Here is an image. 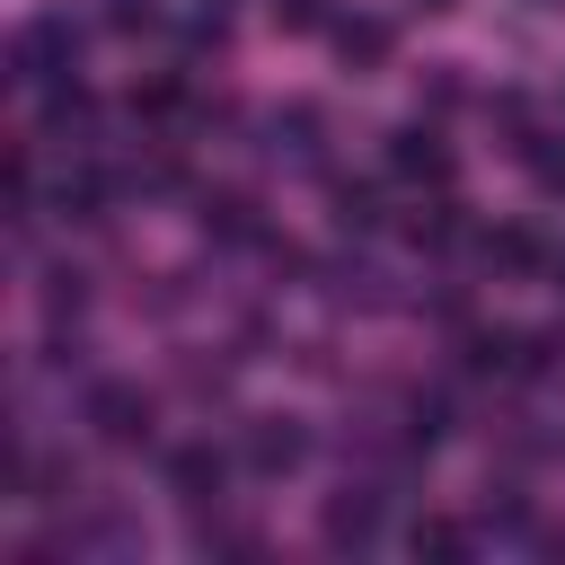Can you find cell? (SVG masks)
<instances>
[{
    "mask_svg": "<svg viewBox=\"0 0 565 565\" xmlns=\"http://www.w3.org/2000/svg\"><path fill=\"white\" fill-rule=\"evenodd\" d=\"M79 415H88V433H97L106 450H141V441H150V397H141L132 380H97V388L79 397Z\"/></svg>",
    "mask_w": 565,
    "mask_h": 565,
    "instance_id": "cell-1",
    "label": "cell"
},
{
    "mask_svg": "<svg viewBox=\"0 0 565 565\" xmlns=\"http://www.w3.org/2000/svg\"><path fill=\"white\" fill-rule=\"evenodd\" d=\"M300 459H309L300 415H247V424H238V468H247V477H291Z\"/></svg>",
    "mask_w": 565,
    "mask_h": 565,
    "instance_id": "cell-2",
    "label": "cell"
},
{
    "mask_svg": "<svg viewBox=\"0 0 565 565\" xmlns=\"http://www.w3.org/2000/svg\"><path fill=\"white\" fill-rule=\"evenodd\" d=\"M388 177H406V185H450L459 159H450V141H441L433 124H397V132H388Z\"/></svg>",
    "mask_w": 565,
    "mask_h": 565,
    "instance_id": "cell-3",
    "label": "cell"
},
{
    "mask_svg": "<svg viewBox=\"0 0 565 565\" xmlns=\"http://www.w3.org/2000/svg\"><path fill=\"white\" fill-rule=\"evenodd\" d=\"M221 486H230V459H221L212 441H177V450H168V494H177V503H212Z\"/></svg>",
    "mask_w": 565,
    "mask_h": 565,
    "instance_id": "cell-4",
    "label": "cell"
},
{
    "mask_svg": "<svg viewBox=\"0 0 565 565\" xmlns=\"http://www.w3.org/2000/svg\"><path fill=\"white\" fill-rule=\"evenodd\" d=\"M318 539H327V547H371V539H380V494H371V486H344V494H327V512H318Z\"/></svg>",
    "mask_w": 565,
    "mask_h": 565,
    "instance_id": "cell-5",
    "label": "cell"
},
{
    "mask_svg": "<svg viewBox=\"0 0 565 565\" xmlns=\"http://www.w3.org/2000/svg\"><path fill=\"white\" fill-rule=\"evenodd\" d=\"M327 35H335V53H344V71H380V62L397 53V26H388V18H335Z\"/></svg>",
    "mask_w": 565,
    "mask_h": 565,
    "instance_id": "cell-6",
    "label": "cell"
},
{
    "mask_svg": "<svg viewBox=\"0 0 565 565\" xmlns=\"http://www.w3.org/2000/svg\"><path fill=\"white\" fill-rule=\"evenodd\" d=\"M203 230H212L221 247H265V212H256V194H203Z\"/></svg>",
    "mask_w": 565,
    "mask_h": 565,
    "instance_id": "cell-7",
    "label": "cell"
},
{
    "mask_svg": "<svg viewBox=\"0 0 565 565\" xmlns=\"http://www.w3.org/2000/svg\"><path fill=\"white\" fill-rule=\"evenodd\" d=\"M406 238H415V247H450V238H468V203H459L450 185H433V203H415Z\"/></svg>",
    "mask_w": 565,
    "mask_h": 565,
    "instance_id": "cell-8",
    "label": "cell"
},
{
    "mask_svg": "<svg viewBox=\"0 0 565 565\" xmlns=\"http://www.w3.org/2000/svg\"><path fill=\"white\" fill-rule=\"evenodd\" d=\"M521 168H530L539 194H565V132H530L521 141Z\"/></svg>",
    "mask_w": 565,
    "mask_h": 565,
    "instance_id": "cell-9",
    "label": "cell"
},
{
    "mask_svg": "<svg viewBox=\"0 0 565 565\" xmlns=\"http://www.w3.org/2000/svg\"><path fill=\"white\" fill-rule=\"evenodd\" d=\"M406 547H415V556H468L477 539H468V521H441V512H433V521L406 530Z\"/></svg>",
    "mask_w": 565,
    "mask_h": 565,
    "instance_id": "cell-10",
    "label": "cell"
},
{
    "mask_svg": "<svg viewBox=\"0 0 565 565\" xmlns=\"http://www.w3.org/2000/svg\"><path fill=\"white\" fill-rule=\"evenodd\" d=\"M97 18H106V35H159L168 26L159 0H97Z\"/></svg>",
    "mask_w": 565,
    "mask_h": 565,
    "instance_id": "cell-11",
    "label": "cell"
},
{
    "mask_svg": "<svg viewBox=\"0 0 565 565\" xmlns=\"http://www.w3.org/2000/svg\"><path fill=\"white\" fill-rule=\"evenodd\" d=\"M327 203H335V230H371V221H380V194H371V185H344V177H335Z\"/></svg>",
    "mask_w": 565,
    "mask_h": 565,
    "instance_id": "cell-12",
    "label": "cell"
},
{
    "mask_svg": "<svg viewBox=\"0 0 565 565\" xmlns=\"http://www.w3.org/2000/svg\"><path fill=\"white\" fill-rule=\"evenodd\" d=\"M177 106H185V79H177V71H159V79L132 88V115H177Z\"/></svg>",
    "mask_w": 565,
    "mask_h": 565,
    "instance_id": "cell-13",
    "label": "cell"
},
{
    "mask_svg": "<svg viewBox=\"0 0 565 565\" xmlns=\"http://www.w3.org/2000/svg\"><path fill=\"white\" fill-rule=\"evenodd\" d=\"M486 265H539V238L530 230H486Z\"/></svg>",
    "mask_w": 565,
    "mask_h": 565,
    "instance_id": "cell-14",
    "label": "cell"
},
{
    "mask_svg": "<svg viewBox=\"0 0 565 565\" xmlns=\"http://www.w3.org/2000/svg\"><path fill=\"white\" fill-rule=\"evenodd\" d=\"M274 26L282 35H309V26H335V18H327V0H274Z\"/></svg>",
    "mask_w": 565,
    "mask_h": 565,
    "instance_id": "cell-15",
    "label": "cell"
},
{
    "mask_svg": "<svg viewBox=\"0 0 565 565\" xmlns=\"http://www.w3.org/2000/svg\"><path fill=\"white\" fill-rule=\"evenodd\" d=\"M415 9H424V18H441V9H459V0H415Z\"/></svg>",
    "mask_w": 565,
    "mask_h": 565,
    "instance_id": "cell-16",
    "label": "cell"
},
{
    "mask_svg": "<svg viewBox=\"0 0 565 565\" xmlns=\"http://www.w3.org/2000/svg\"><path fill=\"white\" fill-rule=\"evenodd\" d=\"M556 282H565V265H556Z\"/></svg>",
    "mask_w": 565,
    "mask_h": 565,
    "instance_id": "cell-17",
    "label": "cell"
}]
</instances>
